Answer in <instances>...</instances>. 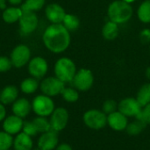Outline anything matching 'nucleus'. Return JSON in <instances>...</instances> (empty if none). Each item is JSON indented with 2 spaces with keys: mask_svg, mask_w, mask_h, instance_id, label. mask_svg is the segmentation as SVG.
<instances>
[{
  "mask_svg": "<svg viewBox=\"0 0 150 150\" xmlns=\"http://www.w3.org/2000/svg\"><path fill=\"white\" fill-rule=\"evenodd\" d=\"M39 25V18L35 12L23 11L18 20L19 32L23 35H29L36 31Z\"/></svg>",
  "mask_w": 150,
  "mask_h": 150,
  "instance_id": "8",
  "label": "nucleus"
},
{
  "mask_svg": "<svg viewBox=\"0 0 150 150\" xmlns=\"http://www.w3.org/2000/svg\"><path fill=\"white\" fill-rule=\"evenodd\" d=\"M137 101L140 103V105L143 107L150 103V83H147L143 84L140 90L138 91L137 97H136Z\"/></svg>",
  "mask_w": 150,
  "mask_h": 150,
  "instance_id": "26",
  "label": "nucleus"
},
{
  "mask_svg": "<svg viewBox=\"0 0 150 150\" xmlns=\"http://www.w3.org/2000/svg\"><path fill=\"white\" fill-rule=\"evenodd\" d=\"M149 52H150V44H149Z\"/></svg>",
  "mask_w": 150,
  "mask_h": 150,
  "instance_id": "42",
  "label": "nucleus"
},
{
  "mask_svg": "<svg viewBox=\"0 0 150 150\" xmlns=\"http://www.w3.org/2000/svg\"><path fill=\"white\" fill-rule=\"evenodd\" d=\"M54 109V103L52 98L47 95H37L32 101V110L37 116H50Z\"/></svg>",
  "mask_w": 150,
  "mask_h": 150,
  "instance_id": "4",
  "label": "nucleus"
},
{
  "mask_svg": "<svg viewBox=\"0 0 150 150\" xmlns=\"http://www.w3.org/2000/svg\"><path fill=\"white\" fill-rule=\"evenodd\" d=\"M11 111L14 115L25 119L32 111V103L25 98H18L11 105Z\"/></svg>",
  "mask_w": 150,
  "mask_h": 150,
  "instance_id": "16",
  "label": "nucleus"
},
{
  "mask_svg": "<svg viewBox=\"0 0 150 150\" xmlns=\"http://www.w3.org/2000/svg\"><path fill=\"white\" fill-rule=\"evenodd\" d=\"M31 49L28 46L25 44H19L16 46L11 50L10 54L12 66L17 69H20L27 65L31 60Z\"/></svg>",
  "mask_w": 150,
  "mask_h": 150,
  "instance_id": "5",
  "label": "nucleus"
},
{
  "mask_svg": "<svg viewBox=\"0 0 150 150\" xmlns=\"http://www.w3.org/2000/svg\"><path fill=\"white\" fill-rule=\"evenodd\" d=\"M64 88L65 83L56 76H48L43 78L40 83V90L41 91L42 94L51 98L62 94Z\"/></svg>",
  "mask_w": 150,
  "mask_h": 150,
  "instance_id": "6",
  "label": "nucleus"
},
{
  "mask_svg": "<svg viewBox=\"0 0 150 150\" xmlns=\"http://www.w3.org/2000/svg\"><path fill=\"white\" fill-rule=\"evenodd\" d=\"M33 122V124H34L39 134H43V133H46L47 131L52 130L50 122L47 119V117L37 116L36 118H34Z\"/></svg>",
  "mask_w": 150,
  "mask_h": 150,
  "instance_id": "27",
  "label": "nucleus"
},
{
  "mask_svg": "<svg viewBox=\"0 0 150 150\" xmlns=\"http://www.w3.org/2000/svg\"><path fill=\"white\" fill-rule=\"evenodd\" d=\"M35 150H40V149H35Z\"/></svg>",
  "mask_w": 150,
  "mask_h": 150,
  "instance_id": "43",
  "label": "nucleus"
},
{
  "mask_svg": "<svg viewBox=\"0 0 150 150\" xmlns=\"http://www.w3.org/2000/svg\"><path fill=\"white\" fill-rule=\"evenodd\" d=\"M118 109L119 112H120L127 117H136L142 111V106L140 105L136 98H127L120 102Z\"/></svg>",
  "mask_w": 150,
  "mask_h": 150,
  "instance_id": "12",
  "label": "nucleus"
},
{
  "mask_svg": "<svg viewBox=\"0 0 150 150\" xmlns=\"http://www.w3.org/2000/svg\"><path fill=\"white\" fill-rule=\"evenodd\" d=\"M22 132L25 133V134L31 136V137H33L39 134L34 124H33V120L32 121H24Z\"/></svg>",
  "mask_w": 150,
  "mask_h": 150,
  "instance_id": "31",
  "label": "nucleus"
},
{
  "mask_svg": "<svg viewBox=\"0 0 150 150\" xmlns=\"http://www.w3.org/2000/svg\"><path fill=\"white\" fill-rule=\"evenodd\" d=\"M46 4V0H24L20 8L23 11L36 12L40 11Z\"/></svg>",
  "mask_w": 150,
  "mask_h": 150,
  "instance_id": "25",
  "label": "nucleus"
},
{
  "mask_svg": "<svg viewBox=\"0 0 150 150\" xmlns=\"http://www.w3.org/2000/svg\"><path fill=\"white\" fill-rule=\"evenodd\" d=\"M58 135L57 132L54 130L47 131L41 134L39 137L37 145L38 149L40 150H54L58 146Z\"/></svg>",
  "mask_w": 150,
  "mask_h": 150,
  "instance_id": "14",
  "label": "nucleus"
},
{
  "mask_svg": "<svg viewBox=\"0 0 150 150\" xmlns=\"http://www.w3.org/2000/svg\"><path fill=\"white\" fill-rule=\"evenodd\" d=\"M40 88V83L38 79L31 76L25 78L20 83V91L24 94L31 95L36 92V91Z\"/></svg>",
  "mask_w": 150,
  "mask_h": 150,
  "instance_id": "22",
  "label": "nucleus"
},
{
  "mask_svg": "<svg viewBox=\"0 0 150 150\" xmlns=\"http://www.w3.org/2000/svg\"><path fill=\"white\" fill-rule=\"evenodd\" d=\"M62 25L69 31V32H75L80 26V19L77 16L72 13H66L63 20Z\"/></svg>",
  "mask_w": 150,
  "mask_h": 150,
  "instance_id": "24",
  "label": "nucleus"
},
{
  "mask_svg": "<svg viewBox=\"0 0 150 150\" xmlns=\"http://www.w3.org/2000/svg\"><path fill=\"white\" fill-rule=\"evenodd\" d=\"M18 92L15 85H6L0 91V102L4 105H12L18 98Z\"/></svg>",
  "mask_w": 150,
  "mask_h": 150,
  "instance_id": "18",
  "label": "nucleus"
},
{
  "mask_svg": "<svg viewBox=\"0 0 150 150\" xmlns=\"http://www.w3.org/2000/svg\"><path fill=\"white\" fill-rule=\"evenodd\" d=\"M42 41L48 51L54 54H62L70 45V32L62 24H51L45 29L42 34Z\"/></svg>",
  "mask_w": 150,
  "mask_h": 150,
  "instance_id": "1",
  "label": "nucleus"
},
{
  "mask_svg": "<svg viewBox=\"0 0 150 150\" xmlns=\"http://www.w3.org/2000/svg\"><path fill=\"white\" fill-rule=\"evenodd\" d=\"M117 103L112 100V99H108L106 100L104 105H103V111L105 113H107V114H111L114 112H116V109H117Z\"/></svg>",
  "mask_w": 150,
  "mask_h": 150,
  "instance_id": "34",
  "label": "nucleus"
},
{
  "mask_svg": "<svg viewBox=\"0 0 150 150\" xmlns=\"http://www.w3.org/2000/svg\"><path fill=\"white\" fill-rule=\"evenodd\" d=\"M23 14V11L18 6L6 7L3 10L2 18L6 24H13L18 22L20 17Z\"/></svg>",
  "mask_w": 150,
  "mask_h": 150,
  "instance_id": "20",
  "label": "nucleus"
},
{
  "mask_svg": "<svg viewBox=\"0 0 150 150\" xmlns=\"http://www.w3.org/2000/svg\"><path fill=\"white\" fill-rule=\"evenodd\" d=\"M137 17L143 24L150 23V0H144L137 9Z\"/></svg>",
  "mask_w": 150,
  "mask_h": 150,
  "instance_id": "23",
  "label": "nucleus"
},
{
  "mask_svg": "<svg viewBox=\"0 0 150 150\" xmlns=\"http://www.w3.org/2000/svg\"><path fill=\"white\" fill-rule=\"evenodd\" d=\"M13 137L4 131H0V150H8L12 147Z\"/></svg>",
  "mask_w": 150,
  "mask_h": 150,
  "instance_id": "30",
  "label": "nucleus"
},
{
  "mask_svg": "<svg viewBox=\"0 0 150 150\" xmlns=\"http://www.w3.org/2000/svg\"><path fill=\"white\" fill-rule=\"evenodd\" d=\"M8 3L11 5V6H18L21 5L24 2V0H7Z\"/></svg>",
  "mask_w": 150,
  "mask_h": 150,
  "instance_id": "38",
  "label": "nucleus"
},
{
  "mask_svg": "<svg viewBox=\"0 0 150 150\" xmlns=\"http://www.w3.org/2000/svg\"><path fill=\"white\" fill-rule=\"evenodd\" d=\"M27 69L31 76L36 79L43 78L48 71V63L47 60L41 56H34L31 58L27 64Z\"/></svg>",
  "mask_w": 150,
  "mask_h": 150,
  "instance_id": "9",
  "label": "nucleus"
},
{
  "mask_svg": "<svg viewBox=\"0 0 150 150\" xmlns=\"http://www.w3.org/2000/svg\"><path fill=\"white\" fill-rule=\"evenodd\" d=\"M107 123L108 125L116 131H122L127 128V118L120 112H114L108 115L107 117Z\"/></svg>",
  "mask_w": 150,
  "mask_h": 150,
  "instance_id": "17",
  "label": "nucleus"
},
{
  "mask_svg": "<svg viewBox=\"0 0 150 150\" xmlns=\"http://www.w3.org/2000/svg\"><path fill=\"white\" fill-rule=\"evenodd\" d=\"M12 147L14 150H33V137L25 134L23 132H20L14 137Z\"/></svg>",
  "mask_w": 150,
  "mask_h": 150,
  "instance_id": "19",
  "label": "nucleus"
},
{
  "mask_svg": "<svg viewBox=\"0 0 150 150\" xmlns=\"http://www.w3.org/2000/svg\"><path fill=\"white\" fill-rule=\"evenodd\" d=\"M122 1H124V2H126V3H127V4H132V3H134L135 0H122Z\"/></svg>",
  "mask_w": 150,
  "mask_h": 150,
  "instance_id": "41",
  "label": "nucleus"
},
{
  "mask_svg": "<svg viewBox=\"0 0 150 150\" xmlns=\"http://www.w3.org/2000/svg\"><path fill=\"white\" fill-rule=\"evenodd\" d=\"M136 119L147 124L150 123V103L142 107L140 113L136 116Z\"/></svg>",
  "mask_w": 150,
  "mask_h": 150,
  "instance_id": "32",
  "label": "nucleus"
},
{
  "mask_svg": "<svg viewBox=\"0 0 150 150\" xmlns=\"http://www.w3.org/2000/svg\"><path fill=\"white\" fill-rule=\"evenodd\" d=\"M140 40L142 43H149L150 44V29L146 28L141 31L140 33Z\"/></svg>",
  "mask_w": 150,
  "mask_h": 150,
  "instance_id": "35",
  "label": "nucleus"
},
{
  "mask_svg": "<svg viewBox=\"0 0 150 150\" xmlns=\"http://www.w3.org/2000/svg\"><path fill=\"white\" fill-rule=\"evenodd\" d=\"M101 33H102V36L105 40H113L119 36V33H120L119 25L111 21V20H108L103 25L102 30H101Z\"/></svg>",
  "mask_w": 150,
  "mask_h": 150,
  "instance_id": "21",
  "label": "nucleus"
},
{
  "mask_svg": "<svg viewBox=\"0 0 150 150\" xmlns=\"http://www.w3.org/2000/svg\"><path fill=\"white\" fill-rule=\"evenodd\" d=\"M146 126H147V123L137 120L136 121L128 124L126 130L129 134L136 135V134H139L140 133H142V130H144V128L146 127Z\"/></svg>",
  "mask_w": 150,
  "mask_h": 150,
  "instance_id": "29",
  "label": "nucleus"
},
{
  "mask_svg": "<svg viewBox=\"0 0 150 150\" xmlns=\"http://www.w3.org/2000/svg\"><path fill=\"white\" fill-rule=\"evenodd\" d=\"M45 15L51 24H62L66 15V11L59 4L52 3L46 6Z\"/></svg>",
  "mask_w": 150,
  "mask_h": 150,
  "instance_id": "13",
  "label": "nucleus"
},
{
  "mask_svg": "<svg viewBox=\"0 0 150 150\" xmlns=\"http://www.w3.org/2000/svg\"><path fill=\"white\" fill-rule=\"evenodd\" d=\"M69 121V112L63 107H58L54 110L50 115V125L51 129L55 132H60L63 130Z\"/></svg>",
  "mask_w": 150,
  "mask_h": 150,
  "instance_id": "11",
  "label": "nucleus"
},
{
  "mask_svg": "<svg viewBox=\"0 0 150 150\" xmlns=\"http://www.w3.org/2000/svg\"><path fill=\"white\" fill-rule=\"evenodd\" d=\"M12 67L11 61L10 57L4 55H0V73H5L9 71Z\"/></svg>",
  "mask_w": 150,
  "mask_h": 150,
  "instance_id": "33",
  "label": "nucleus"
},
{
  "mask_svg": "<svg viewBox=\"0 0 150 150\" xmlns=\"http://www.w3.org/2000/svg\"><path fill=\"white\" fill-rule=\"evenodd\" d=\"M83 121L92 129H101L107 124V116L98 110H90L83 115Z\"/></svg>",
  "mask_w": 150,
  "mask_h": 150,
  "instance_id": "10",
  "label": "nucleus"
},
{
  "mask_svg": "<svg viewBox=\"0 0 150 150\" xmlns=\"http://www.w3.org/2000/svg\"><path fill=\"white\" fill-rule=\"evenodd\" d=\"M6 1L7 0H0V9L4 10L6 8Z\"/></svg>",
  "mask_w": 150,
  "mask_h": 150,
  "instance_id": "39",
  "label": "nucleus"
},
{
  "mask_svg": "<svg viewBox=\"0 0 150 150\" xmlns=\"http://www.w3.org/2000/svg\"><path fill=\"white\" fill-rule=\"evenodd\" d=\"M24 120L23 119L12 114L6 116V118L3 121V131L6 132L11 135H17L20 132H22Z\"/></svg>",
  "mask_w": 150,
  "mask_h": 150,
  "instance_id": "15",
  "label": "nucleus"
},
{
  "mask_svg": "<svg viewBox=\"0 0 150 150\" xmlns=\"http://www.w3.org/2000/svg\"><path fill=\"white\" fill-rule=\"evenodd\" d=\"M146 76L150 81V67L147 68V69H146Z\"/></svg>",
  "mask_w": 150,
  "mask_h": 150,
  "instance_id": "40",
  "label": "nucleus"
},
{
  "mask_svg": "<svg viewBox=\"0 0 150 150\" xmlns=\"http://www.w3.org/2000/svg\"><path fill=\"white\" fill-rule=\"evenodd\" d=\"M76 71V66L70 58L61 57L54 63V75L64 83H71Z\"/></svg>",
  "mask_w": 150,
  "mask_h": 150,
  "instance_id": "3",
  "label": "nucleus"
},
{
  "mask_svg": "<svg viewBox=\"0 0 150 150\" xmlns=\"http://www.w3.org/2000/svg\"><path fill=\"white\" fill-rule=\"evenodd\" d=\"M71 83L77 91H86L92 87L94 83V76L91 70L83 68L76 71Z\"/></svg>",
  "mask_w": 150,
  "mask_h": 150,
  "instance_id": "7",
  "label": "nucleus"
},
{
  "mask_svg": "<svg viewBox=\"0 0 150 150\" xmlns=\"http://www.w3.org/2000/svg\"><path fill=\"white\" fill-rule=\"evenodd\" d=\"M61 95L62 98L69 103H75L79 98V93L77 90L71 87H65Z\"/></svg>",
  "mask_w": 150,
  "mask_h": 150,
  "instance_id": "28",
  "label": "nucleus"
},
{
  "mask_svg": "<svg viewBox=\"0 0 150 150\" xmlns=\"http://www.w3.org/2000/svg\"><path fill=\"white\" fill-rule=\"evenodd\" d=\"M55 150H73V149H72V148H71L69 144H67V143H62V144H60V145H58V146L56 147V149Z\"/></svg>",
  "mask_w": 150,
  "mask_h": 150,
  "instance_id": "37",
  "label": "nucleus"
},
{
  "mask_svg": "<svg viewBox=\"0 0 150 150\" xmlns=\"http://www.w3.org/2000/svg\"><path fill=\"white\" fill-rule=\"evenodd\" d=\"M134 10L130 4L122 0L112 1L107 8V16L109 20L118 24H125L133 17Z\"/></svg>",
  "mask_w": 150,
  "mask_h": 150,
  "instance_id": "2",
  "label": "nucleus"
},
{
  "mask_svg": "<svg viewBox=\"0 0 150 150\" xmlns=\"http://www.w3.org/2000/svg\"><path fill=\"white\" fill-rule=\"evenodd\" d=\"M6 113H7V111H6L5 105L0 102V122L4 121V120L6 118Z\"/></svg>",
  "mask_w": 150,
  "mask_h": 150,
  "instance_id": "36",
  "label": "nucleus"
},
{
  "mask_svg": "<svg viewBox=\"0 0 150 150\" xmlns=\"http://www.w3.org/2000/svg\"><path fill=\"white\" fill-rule=\"evenodd\" d=\"M8 150H10V149H8Z\"/></svg>",
  "mask_w": 150,
  "mask_h": 150,
  "instance_id": "44",
  "label": "nucleus"
}]
</instances>
